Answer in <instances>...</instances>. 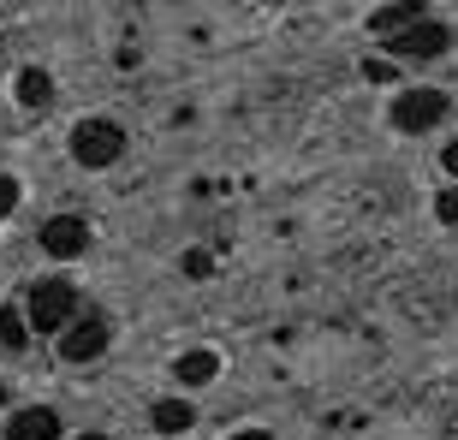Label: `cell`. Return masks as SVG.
Here are the masks:
<instances>
[{"label":"cell","mask_w":458,"mask_h":440,"mask_svg":"<svg viewBox=\"0 0 458 440\" xmlns=\"http://www.w3.org/2000/svg\"><path fill=\"white\" fill-rule=\"evenodd\" d=\"M24 322H30L36 334H66V327L78 322V292H72L66 280H42V286L30 292V304H24Z\"/></svg>","instance_id":"6da1fadb"},{"label":"cell","mask_w":458,"mask_h":440,"mask_svg":"<svg viewBox=\"0 0 458 440\" xmlns=\"http://www.w3.org/2000/svg\"><path fill=\"white\" fill-rule=\"evenodd\" d=\"M119 155H125V131H119L114 119H78V131H72V161L78 167H114Z\"/></svg>","instance_id":"7a4b0ae2"},{"label":"cell","mask_w":458,"mask_h":440,"mask_svg":"<svg viewBox=\"0 0 458 440\" xmlns=\"http://www.w3.org/2000/svg\"><path fill=\"white\" fill-rule=\"evenodd\" d=\"M446 114H453V102H446V89H405V96H393V107H387L393 131H405V137H417V131H435V125H441Z\"/></svg>","instance_id":"3957f363"},{"label":"cell","mask_w":458,"mask_h":440,"mask_svg":"<svg viewBox=\"0 0 458 440\" xmlns=\"http://www.w3.org/2000/svg\"><path fill=\"white\" fill-rule=\"evenodd\" d=\"M107 339H114L107 316H78V322L60 334V357H66V363H96V357H107Z\"/></svg>","instance_id":"277c9868"},{"label":"cell","mask_w":458,"mask_h":440,"mask_svg":"<svg viewBox=\"0 0 458 440\" xmlns=\"http://www.w3.org/2000/svg\"><path fill=\"white\" fill-rule=\"evenodd\" d=\"M446 42H453V30H446L441 18H417L411 30L387 36V48L405 54V60H435V54H446Z\"/></svg>","instance_id":"5b68a950"},{"label":"cell","mask_w":458,"mask_h":440,"mask_svg":"<svg viewBox=\"0 0 458 440\" xmlns=\"http://www.w3.org/2000/svg\"><path fill=\"white\" fill-rule=\"evenodd\" d=\"M89 244V226L78 215H54L48 226H42V250L54 256V262H72V256H84Z\"/></svg>","instance_id":"8992f818"},{"label":"cell","mask_w":458,"mask_h":440,"mask_svg":"<svg viewBox=\"0 0 458 440\" xmlns=\"http://www.w3.org/2000/svg\"><path fill=\"white\" fill-rule=\"evenodd\" d=\"M6 440H60V417L48 405H24V410H13Z\"/></svg>","instance_id":"52a82bcc"},{"label":"cell","mask_w":458,"mask_h":440,"mask_svg":"<svg viewBox=\"0 0 458 440\" xmlns=\"http://www.w3.org/2000/svg\"><path fill=\"white\" fill-rule=\"evenodd\" d=\"M191 423H197V410H191L185 399H155L149 405V428L155 435H185Z\"/></svg>","instance_id":"ba28073f"},{"label":"cell","mask_w":458,"mask_h":440,"mask_svg":"<svg viewBox=\"0 0 458 440\" xmlns=\"http://www.w3.org/2000/svg\"><path fill=\"white\" fill-rule=\"evenodd\" d=\"M173 375H179L185 387H208V381L221 375V357H215V351H185L179 363H173Z\"/></svg>","instance_id":"9c48e42d"},{"label":"cell","mask_w":458,"mask_h":440,"mask_svg":"<svg viewBox=\"0 0 458 440\" xmlns=\"http://www.w3.org/2000/svg\"><path fill=\"white\" fill-rule=\"evenodd\" d=\"M18 102H24V107H48L54 102V78L42 66H24V72H18Z\"/></svg>","instance_id":"30bf717a"},{"label":"cell","mask_w":458,"mask_h":440,"mask_svg":"<svg viewBox=\"0 0 458 440\" xmlns=\"http://www.w3.org/2000/svg\"><path fill=\"white\" fill-rule=\"evenodd\" d=\"M417 18H428V13H423V6H417V0H405V6H381V13L369 18V24H375V30H381V36H399V30H411Z\"/></svg>","instance_id":"8fae6325"},{"label":"cell","mask_w":458,"mask_h":440,"mask_svg":"<svg viewBox=\"0 0 458 440\" xmlns=\"http://www.w3.org/2000/svg\"><path fill=\"white\" fill-rule=\"evenodd\" d=\"M24 339H30V322H24L18 309H0V345H6V351H18Z\"/></svg>","instance_id":"7c38bea8"},{"label":"cell","mask_w":458,"mask_h":440,"mask_svg":"<svg viewBox=\"0 0 458 440\" xmlns=\"http://www.w3.org/2000/svg\"><path fill=\"white\" fill-rule=\"evenodd\" d=\"M13 208H18V179H13V173H0V220L13 215Z\"/></svg>","instance_id":"4fadbf2b"},{"label":"cell","mask_w":458,"mask_h":440,"mask_svg":"<svg viewBox=\"0 0 458 440\" xmlns=\"http://www.w3.org/2000/svg\"><path fill=\"white\" fill-rule=\"evenodd\" d=\"M208 268H215V256H208V250H185V274H191V280H203Z\"/></svg>","instance_id":"5bb4252c"},{"label":"cell","mask_w":458,"mask_h":440,"mask_svg":"<svg viewBox=\"0 0 458 440\" xmlns=\"http://www.w3.org/2000/svg\"><path fill=\"white\" fill-rule=\"evenodd\" d=\"M435 215H441L446 226H458V190H441V197H435Z\"/></svg>","instance_id":"9a60e30c"},{"label":"cell","mask_w":458,"mask_h":440,"mask_svg":"<svg viewBox=\"0 0 458 440\" xmlns=\"http://www.w3.org/2000/svg\"><path fill=\"white\" fill-rule=\"evenodd\" d=\"M363 78H375V84H393V66H387V60H363Z\"/></svg>","instance_id":"2e32d148"},{"label":"cell","mask_w":458,"mask_h":440,"mask_svg":"<svg viewBox=\"0 0 458 440\" xmlns=\"http://www.w3.org/2000/svg\"><path fill=\"white\" fill-rule=\"evenodd\" d=\"M441 167H446V173H453V179H458V143H446V155H441Z\"/></svg>","instance_id":"e0dca14e"},{"label":"cell","mask_w":458,"mask_h":440,"mask_svg":"<svg viewBox=\"0 0 458 440\" xmlns=\"http://www.w3.org/2000/svg\"><path fill=\"white\" fill-rule=\"evenodd\" d=\"M233 440H274L268 428H244V435H233Z\"/></svg>","instance_id":"ac0fdd59"},{"label":"cell","mask_w":458,"mask_h":440,"mask_svg":"<svg viewBox=\"0 0 458 440\" xmlns=\"http://www.w3.org/2000/svg\"><path fill=\"white\" fill-rule=\"evenodd\" d=\"M78 440H107V435H78Z\"/></svg>","instance_id":"d6986e66"},{"label":"cell","mask_w":458,"mask_h":440,"mask_svg":"<svg viewBox=\"0 0 458 440\" xmlns=\"http://www.w3.org/2000/svg\"><path fill=\"white\" fill-rule=\"evenodd\" d=\"M0 405H6V387H0Z\"/></svg>","instance_id":"ffe728a7"}]
</instances>
